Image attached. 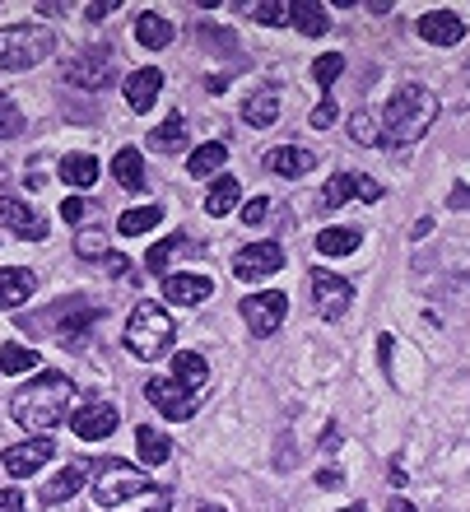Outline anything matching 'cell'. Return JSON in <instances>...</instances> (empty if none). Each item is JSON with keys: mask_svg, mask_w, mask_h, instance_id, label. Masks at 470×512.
<instances>
[{"mask_svg": "<svg viewBox=\"0 0 470 512\" xmlns=\"http://www.w3.org/2000/svg\"><path fill=\"white\" fill-rule=\"evenodd\" d=\"M70 401H75V387H70L66 373H38V378H28L24 387L10 396V415L19 429L28 433H47L56 429L61 419L70 415Z\"/></svg>", "mask_w": 470, "mask_h": 512, "instance_id": "obj_1", "label": "cell"}, {"mask_svg": "<svg viewBox=\"0 0 470 512\" xmlns=\"http://www.w3.org/2000/svg\"><path fill=\"white\" fill-rule=\"evenodd\" d=\"M438 122V98L424 84H401L382 112V145H415Z\"/></svg>", "mask_w": 470, "mask_h": 512, "instance_id": "obj_2", "label": "cell"}, {"mask_svg": "<svg viewBox=\"0 0 470 512\" xmlns=\"http://www.w3.org/2000/svg\"><path fill=\"white\" fill-rule=\"evenodd\" d=\"M126 350L140 359V364H154V359H168L177 340V322L168 317L163 303H135L131 322H126Z\"/></svg>", "mask_w": 470, "mask_h": 512, "instance_id": "obj_3", "label": "cell"}, {"mask_svg": "<svg viewBox=\"0 0 470 512\" xmlns=\"http://www.w3.org/2000/svg\"><path fill=\"white\" fill-rule=\"evenodd\" d=\"M89 475H94V503L98 508H121V503L149 494V475L135 471L131 461H117V457L94 461Z\"/></svg>", "mask_w": 470, "mask_h": 512, "instance_id": "obj_4", "label": "cell"}, {"mask_svg": "<svg viewBox=\"0 0 470 512\" xmlns=\"http://www.w3.org/2000/svg\"><path fill=\"white\" fill-rule=\"evenodd\" d=\"M56 47L52 28L42 24H5L0 28V70H28L47 61Z\"/></svg>", "mask_w": 470, "mask_h": 512, "instance_id": "obj_5", "label": "cell"}, {"mask_svg": "<svg viewBox=\"0 0 470 512\" xmlns=\"http://www.w3.org/2000/svg\"><path fill=\"white\" fill-rule=\"evenodd\" d=\"M112 75H117V52L112 47H89V52H80L75 61H66V80L80 84V89H108Z\"/></svg>", "mask_w": 470, "mask_h": 512, "instance_id": "obj_6", "label": "cell"}, {"mask_svg": "<svg viewBox=\"0 0 470 512\" xmlns=\"http://www.w3.org/2000/svg\"><path fill=\"white\" fill-rule=\"evenodd\" d=\"M238 312H242V322H247L252 336H275L284 322V312H289V294H284V289H266V294L242 298Z\"/></svg>", "mask_w": 470, "mask_h": 512, "instance_id": "obj_7", "label": "cell"}, {"mask_svg": "<svg viewBox=\"0 0 470 512\" xmlns=\"http://www.w3.org/2000/svg\"><path fill=\"white\" fill-rule=\"evenodd\" d=\"M145 396H149V405H154L163 419H191V415H196V405H201V396H196V391L177 387L173 378H149L145 382Z\"/></svg>", "mask_w": 470, "mask_h": 512, "instance_id": "obj_8", "label": "cell"}, {"mask_svg": "<svg viewBox=\"0 0 470 512\" xmlns=\"http://www.w3.org/2000/svg\"><path fill=\"white\" fill-rule=\"evenodd\" d=\"M56 457V443L47 438V433H38V438H28V443H14L5 447V457H0V466L14 475V480H28L33 471H42L47 461Z\"/></svg>", "mask_w": 470, "mask_h": 512, "instance_id": "obj_9", "label": "cell"}, {"mask_svg": "<svg viewBox=\"0 0 470 512\" xmlns=\"http://www.w3.org/2000/svg\"><path fill=\"white\" fill-rule=\"evenodd\" d=\"M312 298H317V312H322L326 322H340L345 312H350V280H340L331 270H312Z\"/></svg>", "mask_w": 470, "mask_h": 512, "instance_id": "obj_10", "label": "cell"}, {"mask_svg": "<svg viewBox=\"0 0 470 512\" xmlns=\"http://www.w3.org/2000/svg\"><path fill=\"white\" fill-rule=\"evenodd\" d=\"M0 224H5L14 238H24V243H42V238H47L42 210H33V205L19 201V196H0Z\"/></svg>", "mask_w": 470, "mask_h": 512, "instance_id": "obj_11", "label": "cell"}, {"mask_svg": "<svg viewBox=\"0 0 470 512\" xmlns=\"http://www.w3.org/2000/svg\"><path fill=\"white\" fill-rule=\"evenodd\" d=\"M350 196H359V201H382V182H373V177H363V173H331V182H326V191H322V210H340Z\"/></svg>", "mask_w": 470, "mask_h": 512, "instance_id": "obj_12", "label": "cell"}, {"mask_svg": "<svg viewBox=\"0 0 470 512\" xmlns=\"http://www.w3.org/2000/svg\"><path fill=\"white\" fill-rule=\"evenodd\" d=\"M275 270H284V247L280 243H252V247H242V252L233 256V275H238V280H266V275H275Z\"/></svg>", "mask_w": 470, "mask_h": 512, "instance_id": "obj_13", "label": "cell"}, {"mask_svg": "<svg viewBox=\"0 0 470 512\" xmlns=\"http://www.w3.org/2000/svg\"><path fill=\"white\" fill-rule=\"evenodd\" d=\"M117 405L108 401H89L80 405L75 415H70V429H75V438H84V443H98V438H112V429H117Z\"/></svg>", "mask_w": 470, "mask_h": 512, "instance_id": "obj_14", "label": "cell"}, {"mask_svg": "<svg viewBox=\"0 0 470 512\" xmlns=\"http://www.w3.org/2000/svg\"><path fill=\"white\" fill-rule=\"evenodd\" d=\"M215 294V284L205 280V275H163V298L173 303V308H196V303H205V298Z\"/></svg>", "mask_w": 470, "mask_h": 512, "instance_id": "obj_15", "label": "cell"}, {"mask_svg": "<svg viewBox=\"0 0 470 512\" xmlns=\"http://www.w3.org/2000/svg\"><path fill=\"white\" fill-rule=\"evenodd\" d=\"M419 38L433 42V47H457L466 38V24H461V14L452 10H429L419 19Z\"/></svg>", "mask_w": 470, "mask_h": 512, "instance_id": "obj_16", "label": "cell"}, {"mask_svg": "<svg viewBox=\"0 0 470 512\" xmlns=\"http://www.w3.org/2000/svg\"><path fill=\"white\" fill-rule=\"evenodd\" d=\"M84 480H89V466H80V461H66V471H56L52 480L38 489V499L47 503V508H56V503L75 499V494L84 489Z\"/></svg>", "mask_w": 470, "mask_h": 512, "instance_id": "obj_17", "label": "cell"}, {"mask_svg": "<svg viewBox=\"0 0 470 512\" xmlns=\"http://www.w3.org/2000/svg\"><path fill=\"white\" fill-rule=\"evenodd\" d=\"M159 89H163V70H154V66L131 70V75H126V84H121V94H126L131 112H149V108H154Z\"/></svg>", "mask_w": 470, "mask_h": 512, "instance_id": "obj_18", "label": "cell"}, {"mask_svg": "<svg viewBox=\"0 0 470 512\" xmlns=\"http://www.w3.org/2000/svg\"><path fill=\"white\" fill-rule=\"evenodd\" d=\"M266 168L275 177H289V182H294V177H303V173L317 168V154L303 149V145H280V149H270L266 154Z\"/></svg>", "mask_w": 470, "mask_h": 512, "instance_id": "obj_19", "label": "cell"}, {"mask_svg": "<svg viewBox=\"0 0 470 512\" xmlns=\"http://www.w3.org/2000/svg\"><path fill=\"white\" fill-rule=\"evenodd\" d=\"M33 289H38V275H33V270H24V266L0 270V308H19V303H28Z\"/></svg>", "mask_w": 470, "mask_h": 512, "instance_id": "obj_20", "label": "cell"}, {"mask_svg": "<svg viewBox=\"0 0 470 512\" xmlns=\"http://www.w3.org/2000/svg\"><path fill=\"white\" fill-rule=\"evenodd\" d=\"M173 382H177V387H187V391H196V396H201L205 382H210V364H205V354H196V350H177V354H173Z\"/></svg>", "mask_w": 470, "mask_h": 512, "instance_id": "obj_21", "label": "cell"}, {"mask_svg": "<svg viewBox=\"0 0 470 512\" xmlns=\"http://www.w3.org/2000/svg\"><path fill=\"white\" fill-rule=\"evenodd\" d=\"M284 14H289V24H294L298 33H308V38H322L326 28H331V14H326V5H317V0H289Z\"/></svg>", "mask_w": 470, "mask_h": 512, "instance_id": "obj_22", "label": "cell"}, {"mask_svg": "<svg viewBox=\"0 0 470 512\" xmlns=\"http://www.w3.org/2000/svg\"><path fill=\"white\" fill-rule=\"evenodd\" d=\"M135 452H140L145 466H163V461L173 457V438L163 429H154V424H140V429H135Z\"/></svg>", "mask_w": 470, "mask_h": 512, "instance_id": "obj_23", "label": "cell"}, {"mask_svg": "<svg viewBox=\"0 0 470 512\" xmlns=\"http://www.w3.org/2000/svg\"><path fill=\"white\" fill-rule=\"evenodd\" d=\"M135 42H140V47H149V52H163V47L173 42V24H168L163 14L145 10L140 19H135Z\"/></svg>", "mask_w": 470, "mask_h": 512, "instance_id": "obj_24", "label": "cell"}, {"mask_svg": "<svg viewBox=\"0 0 470 512\" xmlns=\"http://www.w3.org/2000/svg\"><path fill=\"white\" fill-rule=\"evenodd\" d=\"M224 163H229V145H224V140H210V145H201V149H196V154L187 159V177L205 182V177H215Z\"/></svg>", "mask_w": 470, "mask_h": 512, "instance_id": "obj_25", "label": "cell"}, {"mask_svg": "<svg viewBox=\"0 0 470 512\" xmlns=\"http://www.w3.org/2000/svg\"><path fill=\"white\" fill-rule=\"evenodd\" d=\"M238 201H242V187H238V177H229V173H219L215 182H210V191H205V210L215 219L238 210Z\"/></svg>", "mask_w": 470, "mask_h": 512, "instance_id": "obj_26", "label": "cell"}, {"mask_svg": "<svg viewBox=\"0 0 470 512\" xmlns=\"http://www.w3.org/2000/svg\"><path fill=\"white\" fill-rule=\"evenodd\" d=\"M275 117H280V94L275 89H256L247 103H242V122H252V126H275Z\"/></svg>", "mask_w": 470, "mask_h": 512, "instance_id": "obj_27", "label": "cell"}, {"mask_svg": "<svg viewBox=\"0 0 470 512\" xmlns=\"http://www.w3.org/2000/svg\"><path fill=\"white\" fill-rule=\"evenodd\" d=\"M61 182L75 187V191L94 187L98 182V159L94 154H66V159H61Z\"/></svg>", "mask_w": 470, "mask_h": 512, "instance_id": "obj_28", "label": "cell"}, {"mask_svg": "<svg viewBox=\"0 0 470 512\" xmlns=\"http://www.w3.org/2000/svg\"><path fill=\"white\" fill-rule=\"evenodd\" d=\"M112 173L126 191H140L145 187V163H140V149H117L112 154Z\"/></svg>", "mask_w": 470, "mask_h": 512, "instance_id": "obj_29", "label": "cell"}, {"mask_svg": "<svg viewBox=\"0 0 470 512\" xmlns=\"http://www.w3.org/2000/svg\"><path fill=\"white\" fill-rule=\"evenodd\" d=\"M159 219H163V205H135V210H126V215L117 219V233L121 238H140V233H149Z\"/></svg>", "mask_w": 470, "mask_h": 512, "instance_id": "obj_30", "label": "cell"}, {"mask_svg": "<svg viewBox=\"0 0 470 512\" xmlns=\"http://www.w3.org/2000/svg\"><path fill=\"white\" fill-rule=\"evenodd\" d=\"M149 149H154V154H177V149H187V122H182V117H168L159 131H149Z\"/></svg>", "mask_w": 470, "mask_h": 512, "instance_id": "obj_31", "label": "cell"}, {"mask_svg": "<svg viewBox=\"0 0 470 512\" xmlns=\"http://www.w3.org/2000/svg\"><path fill=\"white\" fill-rule=\"evenodd\" d=\"M354 247H363L359 229H322L317 233V252L322 256H350Z\"/></svg>", "mask_w": 470, "mask_h": 512, "instance_id": "obj_32", "label": "cell"}, {"mask_svg": "<svg viewBox=\"0 0 470 512\" xmlns=\"http://www.w3.org/2000/svg\"><path fill=\"white\" fill-rule=\"evenodd\" d=\"M182 252H191L187 233H173V238H163L159 247H149V270H154V275H168V266H173Z\"/></svg>", "mask_w": 470, "mask_h": 512, "instance_id": "obj_33", "label": "cell"}, {"mask_svg": "<svg viewBox=\"0 0 470 512\" xmlns=\"http://www.w3.org/2000/svg\"><path fill=\"white\" fill-rule=\"evenodd\" d=\"M38 368V354L28 350V345H19V340H10V345H0V373H10V378H19V373H33Z\"/></svg>", "mask_w": 470, "mask_h": 512, "instance_id": "obj_34", "label": "cell"}, {"mask_svg": "<svg viewBox=\"0 0 470 512\" xmlns=\"http://www.w3.org/2000/svg\"><path fill=\"white\" fill-rule=\"evenodd\" d=\"M350 140L354 145H382V122H377V112L359 108L350 117Z\"/></svg>", "mask_w": 470, "mask_h": 512, "instance_id": "obj_35", "label": "cell"}, {"mask_svg": "<svg viewBox=\"0 0 470 512\" xmlns=\"http://www.w3.org/2000/svg\"><path fill=\"white\" fill-rule=\"evenodd\" d=\"M75 252H80L84 261H103V256H108V233L103 229H80L75 233Z\"/></svg>", "mask_w": 470, "mask_h": 512, "instance_id": "obj_36", "label": "cell"}, {"mask_svg": "<svg viewBox=\"0 0 470 512\" xmlns=\"http://www.w3.org/2000/svg\"><path fill=\"white\" fill-rule=\"evenodd\" d=\"M14 135H24V112L10 94H0V140H14Z\"/></svg>", "mask_w": 470, "mask_h": 512, "instance_id": "obj_37", "label": "cell"}, {"mask_svg": "<svg viewBox=\"0 0 470 512\" xmlns=\"http://www.w3.org/2000/svg\"><path fill=\"white\" fill-rule=\"evenodd\" d=\"M340 70H345V56L326 52V56H317V61H312V80H317V84H336Z\"/></svg>", "mask_w": 470, "mask_h": 512, "instance_id": "obj_38", "label": "cell"}, {"mask_svg": "<svg viewBox=\"0 0 470 512\" xmlns=\"http://www.w3.org/2000/svg\"><path fill=\"white\" fill-rule=\"evenodd\" d=\"M247 14H252L256 24H289V14H284V5H275V0H261V5H247Z\"/></svg>", "mask_w": 470, "mask_h": 512, "instance_id": "obj_39", "label": "cell"}, {"mask_svg": "<svg viewBox=\"0 0 470 512\" xmlns=\"http://www.w3.org/2000/svg\"><path fill=\"white\" fill-rule=\"evenodd\" d=\"M270 219V196H252V205H242V224H266Z\"/></svg>", "mask_w": 470, "mask_h": 512, "instance_id": "obj_40", "label": "cell"}, {"mask_svg": "<svg viewBox=\"0 0 470 512\" xmlns=\"http://www.w3.org/2000/svg\"><path fill=\"white\" fill-rule=\"evenodd\" d=\"M84 215H89V201H84V196H66V201H61V219H66V224H84Z\"/></svg>", "mask_w": 470, "mask_h": 512, "instance_id": "obj_41", "label": "cell"}, {"mask_svg": "<svg viewBox=\"0 0 470 512\" xmlns=\"http://www.w3.org/2000/svg\"><path fill=\"white\" fill-rule=\"evenodd\" d=\"M312 126H317V131H326V126L336 122V103H331V98H326V103H317V108H312V117H308Z\"/></svg>", "mask_w": 470, "mask_h": 512, "instance_id": "obj_42", "label": "cell"}, {"mask_svg": "<svg viewBox=\"0 0 470 512\" xmlns=\"http://www.w3.org/2000/svg\"><path fill=\"white\" fill-rule=\"evenodd\" d=\"M28 503H24V494L19 489H0V512H24Z\"/></svg>", "mask_w": 470, "mask_h": 512, "instance_id": "obj_43", "label": "cell"}, {"mask_svg": "<svg viewBox=\"0 0 470 512\" xmlns=\"http://www.w3.org/2000/svg\"><path fill=\"white\" fill-rule=\"evenodd\" d=\"M317 485H322V489H340V485H345L340 466H326V471H317Z\"/></svg>", "mask_w": 470, "mask_h": 512, "instance_id": "obj_44", "label": "cell"}, {"mask_svg": "<svg viewBox=\"0 0 470 512\" xmlns=\"http://www.w3.org/2000/svg\"><path fill=\"white\" fill-rule=\"evenodd\" d=\"M103 266H108V275H126V270H131V261H126L121 252H108V256H103Z\"/></svg>", "mask_w": 470, "mask_h": 512, "instance_id": "obj_45", "label": "cell"}, {"mask_svg": "<svg viewBox=\"0 0 470 512\" xmlns=\"http://www.w3.org/2000/svg\"><path fill=\"white\" fill-rule=\"evenodd\" d=\"M112 10H117V0H89V5H84L89 19H103V14H112Z\"/></svg>", "mask_w": 470, "mask_h": 512, "instance_id": "obj_46", "label": "cell"}, {"mask_svg": "<svg viewBox=\"0 0 470 512\" xmlns=\"http://www.w3.org/2000/svg\"><path fill=\"white\" fill-rule=\"evenodd\" d=\"M377 350H382V368H387V378H391V350H396V340L382 336V340H377Z\"/></svg>", "mask_w": 470, "mask_h": 512, "instance_id": "obj_47", "label": "cell"}, {"mask_svg": "<svg viewBox=\"0 0 470 512\" xmlns=\"http://www.w3.org/2000/svg\"><path fill=\"white\" fill-rule=\"evenodd\" d=\"M391 512H419V508H415V503H405V499H401V503H391Z\"/></svg>", "mask_w": 470, "mask_h": 512, "instance_id": "obj_48", "label": "cell"}, {"mask_svg": "<svg viewBox=\"0 0 470 512\" xmlns=\"http://www.w3.org/2000/svg\"><path fill=\"white\" fill-rule=\"evenodd\" d=\"M196 512H229V508H219V503H201Z\"/></svg>", "mask_w": 470, "mask_h": 512, "instance_id": "obj_49", "label": "cell"}, {"mask_svg": "<svg viewBox=\"0 0 470 512\" xmlns=\"http://www.w3.org/2000/svg\"><path fill=\"white\" fill-rule=\"evenodd\" d=\"M340 512H368V508H363V503H354V508H340Z\"/></svg>", "mask_w": 470, "mask_h": 512, "instance_id": "obj_50", "label": "cell"}, {"mask_svg": "<svg viewBox=\"0 0 470 512\" xmlns=\"http://www.w3.org/2000/svg\"><path fill=\"white\" fill-rule=\"evenodd\" d=\"M149 512H163V508H149Z\"/></svg>", "mask_w": 470, "mask_h": 512, "instance_id": "obj_51", "label": "cell"}]
</instances>
